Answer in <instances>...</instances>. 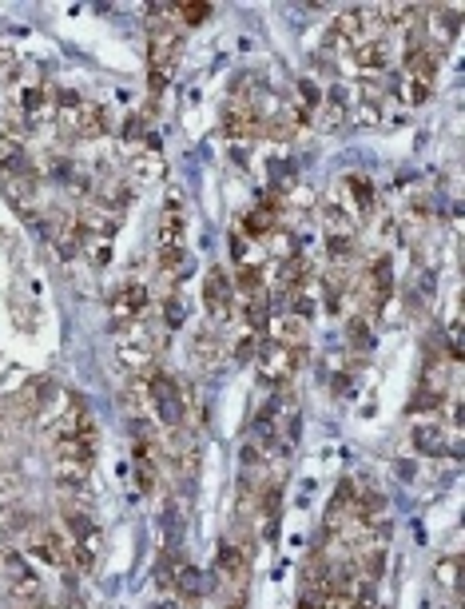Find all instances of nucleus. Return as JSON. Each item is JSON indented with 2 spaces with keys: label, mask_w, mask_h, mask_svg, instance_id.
Returning <instances> with one entry per match:
<instances>
[{
  "label": "nucleus",
  "mask_w": 465,
  "mask_h": 609,
  "mask_svg": "<svg viewBox=\"0 0 465 609\" xmlns=\"http://www.w3.org/2000/svg\"><path fill=\"white\" fill-rule=\"evenodd\" d=\"M223 609H242V602H227V605H223Z\"/></svg>",
  "instance_id": "nucleus-26"
},
{
  "label": "nucleus",
  "mask_w": 465,
  "mask_h": 609,
  "mask_svg": "<svg viewBox=\"0 0 465 609\" xmlns=\"http://www.w3.org/2000/svg\"><path fill=\"white\" fill-rule=\"evenodd\" d=\"M354 494H358V486H354V482H342L338 490H335V498H330V506H327V534H338L342 530V522L350 518Z\"/></svg>",
  "instance_id": "nucleus-16"
},
{
  "label": "nucleus",
  "mask_w": 465,
  "mask_h": 609,
  "mask_svg": "<svg viewBox=\"0 0 465 609\" xmlns=\"http://www.w3.org/2000/svg\"><path fill=\"white\" fill-rule=\"evenodd\" d=\"M219 355H223V343H219V327H204L191 343V358H195L199 375H215L219 371Z\"/></svg>",
  "instance_id": "nucleus-13"
},
{
  "label": "nucleus",
  "mask_w": 465,
  "mask_h": 609,
  "mask_svg": "<svg viewBox=\"0 0 465 609\" xmlns=\"http://www.w3.org/2000/svg\"><path fill=\"white\" fill-rule=\"evenodd\" d=\"M450 609H461V605H450Z\"/></svg>",
  "instance_id": "nucleus-27"
},
{
  "label": "nucleus",
  "mask_w": 465,
  "mask_h": 609,
  "mask_svg": "<svg viewBox=\"0 0 465 609\" xmlns=\"http://www.w3.org/2000/svg\"><path fill=\"white\" fill-rule=\"evenodd\" d=\"M350 64L358 68L362 76H378L382 68L390 64V36H378V40H370V44L354 48V52H350Z\"/></svg>",
  "instance_id": "nucleus-14"
},
{
  "label": "nucleus",
  "mask_w": 465,
  "mask_h": 609,
  "mask_svg": "<svg viewBox=\"0 0 465 609\" xmlns=\"http://www.w3.org/2000/svg\"><path fill=\"white\" fill-rule=\"evenodd\" d=\"M275 343H279V347H290V351H307V343H310V323H307V319H299V315L279 319Z\"/></svg>",
  "instance_id": "nucleus-15"
},
{
  "label": "nucleus",
  "mask_w": 465,
  "mask_h": 609,
  "mask_svg": "<svg viewBox=\"0 0 465 609\" xmlns=\"http://www.w3.org/2000/svg\"><path fill=\"white\" fill-rule=\"evenodd\" d=\"M302 355L307 351H290V347H279L275 338L270 343H262L259 347V355H255V363H259V378L267 386H290V378L299 375V366H302Z\"/></svg>",
  "instance_id": "nucleus-3"
},
{
  "label": "nucleus",
  "mask_w": 465,
  "mask_h": 609,
  "mask_svg": "<svg viewBox=\"0 0 465 609\" xmlns=\"http://www.w3.org/2000/svg\"><path fill=\"white\" fill-rule=\"evenodd\" d=\"M204 307H207V315L215 319V327L231 319V307H235V287H231V275L223 271V267H211V271L204 275Z\"/></svg>",
  "instance_id": "nucleus-7"
},
{
  "label": "nucleus",
  "mask_w": 465,
  "mask_h": 609,
  "mask_svg": "<svg viewBox=\"0 0 465 609\" xmlns=\"http://www.w3.org/2000/svg\"><path fill=\"white\" fill-rule=\"evenodd\" d=\"M215 574L223 577L231 590H247V577H251L247 550H242L239 542H219V550H215Z\"/></svg>",
  "instance_id": "nucleus-10"
},
{
  "label": "nucleus",
  "mask_w": 465,
  "mask_h": 609,
  "mask_svg": "<svg viewBox=\"0 0 465 609\" xmlns=\"http://www.w3.org/2000/svg\"><path fill=\"white\" fill-rule=\"evenodd\" d=\"M147 378V403H151V414L167 426V431H179L187 423V411H184V395H179V383L171 375H164L156 366L151 375H139Z\"/></svg>",
  "instance_id": "nucleus-2"
},
{
  "label": "nucleus",
  "mask_w": 465,
  "mask_h": 609,
  "mask_svg": "<svg viewBox=\"0 0 465 609\" xmlns=\"http://www.w3.org/2000/svg\"><path fill=\"white\" fill-rule=\"evenodd\" d=\"M187 271H191L187 247H179V252H156V279L167 295H176V287L187 279Z\"/></svg>",
  "instance_id": "nucleus-11"
},
{
  "label": "nucleus",
  "mask_w": 465,
  "mask_h": 609,
  "mask_svg": "<svg viewBox=\"0 0 465 609\" xmlns=\"http://www.w3.org/2000/svg\"><path fill=\"white\" fill-rule=\"evenodd\" d=\"M433 582L450 594H461V554H446L433 566Z\"/></svg>",
  "instance_id": "nucleus-19"
},
{
  "label": "nucleus",
  "mask_w": 465,
  "mask_h": 609,
  "mask_svg": "<svg viewBox=\"0 0 465 609\" xmlns=\"http://www.w3.org/2000/svg\"><path fill=\"white\" fill-rule=\"evenodd\" d=\"M231 355H235L239 363H247V358H255V355H259V335H255V331H247V327H239L235 343H231Z\"/></svg>",
  "instance_id": "nucleus-22"
},
{
  "label": "nucleus",
  "mask_w": 465,
  "mask_h": 609,
  "mask_svg": "<svg viewBox=\"0 0 465 609\" xmlns=\"http://www.w3.org/2000/svg\"><path fill=\"white\" fill-rule=\"evenodd\" d=\"M346 184H350V192H354V199H358V212L374 219V212H378V192H374V184H370V179H366V176H350V179H346Z\"/></svg>",
  "instance_id": "nucleus-20"
},
{
  "label": "nucleus",
  "mask_w": 465,
  "mask_h": 609,
  "mask_svg": "<svg viewBox=\"0 0 465 609\" xmlns=\"http://www.w3.org/2000/svg\"><path fill=\"white\" fill-rule=\"evenodd\" d=\"M16 112L28 119V124H36V119H48V116H56V108H52V92H48L44 84H24L16 92Z\"/></svg>",
  "instance_id": "nucleus-12"
},
{
  "label": "nucleus",
  "mask_w": 465,
  "mask_h": 609,
  "mask_svg": "<svg viewBox=\"0 0 465 609\" xmlns=\"http://www.w3.org/2000/svg\"><path fill=\"white\" fill-rule=\"evenodd\" d=\"M28 550H33L40 562H48V566H68V562H72V542H68V534L60 530V526H52V522L33 526Z\"/></svg>",
  "instance_id": "nucleus-6"
},
{
  "label": "nucleus",
  "mask_w": 465,
  "mask_h": 609,
  "mask_svg": "<svg viewBox=\"0 0 465 609\" xmlns=\"http://www.w3.org/2000/svg\"><path fill=\"white\" fill-rule=\"evenodd\" d=\"M147 303H151V287L139 283V279H131V283L116 287V291H112V319H116V327L139 323V315L147 311Z\"/></svg>",
  "instance_id": "nucleus-8"
},
{
  "label": "nucleus",
  "mask_w": 465,
  "mask_h": 609,
  "mask_svg": "<svg viewBox=\"0 0 465 609\" xmlns=\"http://www.w3.org/2000/svg\"><path fill=\"white\" fill-rule=\"evenodd\" d=\"M187 235V212L179 199H167L164 212H159V227H156V252H179Z\"/></svg>",
  "instance_id": "nucleus-9"
},
{
  "label": "nucleus",
  "mask_w": 465,
  "mask_h": 609,
  "mask_svg": "<svg viewBox=\"0 0 465 609\" xmlns=\"http://www.w3.org/2000/svg\"><path fill=\"white\" fill-rule=\"evenodd\" d=\"M322 239L330 263H346L354 255V219L338 204H322Z\"/></svg>",
  "instance_id": "nucleus-4"
},
{
  "label": "nucleus",
  "mask_w": 465,
  "mask_h": 609,
  "mask_svg": "<svg viewBox=\"0 0 465 609\" xmlns=\"http://www.w3.org/2000/svg\"><path fill=\"white\" fill-rule=\"evenodd\" d=\"M72 562L80 574H92L96 562H100V530H88L84 538H76L72 542Z\"/></svg>",
  "instance_id": "nucleus-18"
},
{
  "label": "nucleus",
  "mask_w": 465,
  "mask_h": 609,
  "mask_svg": "<svg viewBox=\"0 0 465 609\" xmlns=\"http://www.w3.org/2000/svg\"><path fill=\"white\" fill-rule=\"evenodd\" d=\"M207 16H211V5H204V0H187V5H179V28H195V24H204Z\"/></svg>",
  "instance_id": "nucleus-23"
},
{
  "label": "nucleus",
  "mask_w": 465,
  "mask_h": 609,
  "mask_svg": "<svg viewBox=\"0 0 465 609\" xmlns=\"http://www.w3.org/2000/svg\"><path fill=\"white\" fill-rule=\"evenodd\" d=\"M438 68H441V48H433L422 28H410L406 40V104H426L433 84H438Z\"/></svg>",
  "instance_id": "nucleus-1"
},
{
  "label": "nucleus",
  "mask_w": 465,
  "mask_h": 609,
  "mask_svg": "<svg viewBox=\"0 0 465 609\" xmlns=\"http://www.w3.org/2000/svg\"><path fill=\"white\" fill-rule=\"evenodd\" d=\"M346 338H350L354 355H366L370 347H374V331H370L366 319H350V323H346Z\"/></svg>",
  "instance_id": "nucleus-21"
},
{
  "label": "nucleus",
  "mask_w": 465,
  "mask_h": 609,
  "mask_svg": "<svg viewBox=\"0 0 465 609\" xmlns=\"http://www.w3.org/2000/svg\"><path fill=\"white\" fill-rule=\"evenodd\" d=\"M60 124H64V132H72L80 139H100L112 132V116H108V108L100 100H84L76 112L60 116Z\"/></svg>",
  "instance_id": "nucleus-5"
},
{
  "label": "nucleus",
  "mask_w": 465,
  "mask_h": 609,
  "mask_svg": "<svg viewBox=\"0 0 465 609\" xmlns=\"http://www.w3.org/2000/svg\"><path fill=\"white\" fill-rule=\"evenodd\" d=\"M350 391H354V378L350 375H338L335 378V395H350Z\"/></svg>",
  "instance_id": "nucleus-25"
},
{
  "label": "nucleus",
  "mask_w": 465,
  "mask_h": 609,
  "mask_svg": "<svg viewBox=\"0 0 465 609\" xmlns=\"http://www.w3.org/2000/svg\"><path fill=\"white\" fill-rule=\"evenodd\" d=\"M184 319H187V303L179 295H167V303H164V327H184Z\"/></svg>",
  "instance_id": "nucleus-24"
},
{
  "label": "nucleus",
  "mask_w": 465,
  "mask_h": 609,
  "mask_svg": "<svg viewBox=\"0 0 465 609\" xmlns=\"http://www.w3.org/2000/svg\"><path fill=\"white\" fill-rule=\"evenodd\" d=\"M413 451L418 454H446V426L441 423H418L413 426Z\"/></svg>",
  "instance_id": "nucleus-17"
}]
</instances>
